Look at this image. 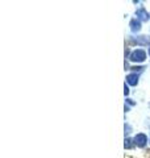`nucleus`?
<instances>
[{"mask_svg":"<svg viewBox=\"0 0 150 158\" xmlns=\"http://www.w3.org/2000/svg\"><path fill=\"white\" fill-rule=\"evenodd\" d=\"M129 59H131L132 62H144L145 59H146V52L142 50V49H136V50H133L131 53V56H129Z\"/></svg>","mask_w":150,"mask_h":158,"instance_id":"nucleus-1","label":"nucleus"},{"mask_svg":"<svg viewBox=\"0 0 150 158\" xmlns=\"http://www.w3.org/2000/svg\"><path fill=\"white\" fill-rule=\"evenodd\" d=\"M133 141H134V145L136 146L144 148L148 142V137H146V135H144V133H138V135L133 138Z\"/></svg>","mask_w":150,"mask_h":158,"instance_id":"nucleus-2","label":"nucleus"},{"mask_svg":"<svg viewBox=\"0 0 150 158\" xmlns=\"http://www.w3.org/2000/svg\"><path fill=\"white\" fill-rule=\"evenodd\" d=\"M129 27H131V31L133 32V33H137V32H140L141 31V21H140L138 19H132L131 20V23H129Z\"/></svg>","mask_w":150,"mask_h":158,"instance_id":"nucleus-3","label":"nucleus"},{"mask_svg":"<svg viewBox=\"0 0 150 158\" xmlns=\"http://www.w3.org/2000/svg\"><path fill=\"white\" fill-rule=\"evenodd\" d=\"M136 15H137V19L140 20V21H148V20L150 19V17H149V13L145 11V8H140V9H137Z\"/></svg>","mask_w":150,"mask_h":158,"instance_id":"nucleus-4","label":"nucleus"},{"mask_svg":"<svg viewBox=\"0 0 150 158\" xmlns=\"http://www.w3.org/2000/svg\"><path fill=\"white\" fill-rule=\"evenodd\" d=\"M127 83L131 86H137L138 85V75L136 73H132V74H129V75H127Z\"/></svg>","mask_w":150,"mask_h":158,"instance_id":"nucleus-5","label":"nucleus"},{"mask_svg":"<svg viewBox=\"0 0 150 158\" xmlns=\"http://www.w3.org/2000/svg\"><path fill=\"white\" fill-rule=\"evenodd\" d=\"M133 42H136L137 45H148V44L150 42V38H148L146 36H140L137 38H132Z\"/></svg>","mask_w":150,"mask_h":158,"instance_id":"nucleus-6","label":"nucleus"},{"mask_svg":"<svg viewBox=\"0 0 150 158\" xmlns=\"http://www.w3.org/2000/svg\"><path fill=\"white\" fill-rule=\"evenodd\" d=\"M132 142H134L132 138H125V144H124V146H125V149H131V148H133V144Z\"/></svg>","mask_w":150,"mask_h":158,"instance_id":"nucleus-7","label":"nucleus"},{"mask_svg":"<svg viewBox=\"0 0 150 158\" xmlns=\"http://www.w3.org/2000/svg\"><path fill=\"white\" fill-rule=\"evenodd\" d=\"M142 69H144L142 66H133V67H131V70H132V71H134V73H136V71H138V73H140V71H142Z\"/></svg>","mask_w":150,"mask_h":158,"instance_id":"nucleus-8","label":"nucleus"},{"mask_svg":"<svg viewBox=\"0 0 150 158\" xmlns=\"http://www.w3.org/2000/svg\"><path fill=\"white\" fill-rule=\"evenodd\" d=\"M131 129H132V128H131V125H129V124H125V136L131 133Z\"/></svg>","mask_w":150,"mask_h":158,"instance_id":"nucleus-9","label":"nucleus"},{"mask_svg":"<svg viewBox=\"0 0 150 158\" xmlns=\"http://www.w3.org/2000/svg\"><path fill=\"white\" fill-rule=\"evenodd\" d=\"M124 88H125V90H124L125 96H128V95H129V87L127 86V82H125V85H124Z\"/></svg>","mask_w":150,"mask_h":158,"instance_id":"nucleus-10","label":"nucleus"},{"mask_svg":"<svg viewBox=\"0 0 150 158\" xmlns=\"http://www.w3.org/2000/svg\"><path fill=\"white\" fill-rule=\"evenodd\" d=\"M148 53H149V56H150V46H149V50H148Z\"/></svg>","mask_w":150,"mask_h":158,"instance_id":"nucleus-11","label":"nucleus"},{"mask_svg":"<svg viewBox=\"0 0 150 158\" xmlns=\"http://www.w3.org/2000/svg\"><path fill=\"white\" fill-rule=\"evenodd\" d=\"M149 106H150V104H149Z\"/></svg>","mask_w":150,"mask_h":158,"instance_id":"nucleus-12","label":"nucleus"}]
</instances>
